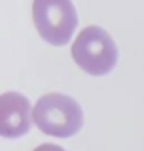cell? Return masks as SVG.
<instances>
[{
    "instance_id": "6da1fadb",
    "label": "cell",
    "mask_w": 144,
    "mask_h": 151,
    "mask_svg": "<svg viewBox=\"0 0 144 151\" xmlns=\"http://www.w3.org/2000/svg\"><path fill=\"white\" fill-rule=\"evenodd\" d=\"M32 121L39 129L54 137L75 136L83 126V110L75 99L63 93H48L36 102Z\"/></svg>"
},
{
    "instance_id": "7a4b0ae2",
    "label": "cell",
    "mask_w": 144,
    "mask_h": 151,
    "mask_svg": "<svg viewBox=\"0 0 144 151\" xmlns=\"http://www.w3.org/2000/svg\"><path fill=\"white\" fill-rule=\"evenodd\" d=\"M75 63L90 75H107L115 68L119 51L112 36L98 26H88L71 46Z\"/></svg>"
},
{
    "instance_id": "3957f363",
    "label": "cell",
    "mask_w": 144,
    "mask_h": 151,
    "mask_svg": "<svg viewBox=\"0 0 144 151\" xmlns=\"http://www.w3.org/2000/svg\"><path fill=\"white\" fill-rule=\"evenodd\" d=\"M32 19L39 36L53 46H64L78 26L71 0H34Z\"/></svg>"
},
{
    "instance_id": "277c9868",
    "label": "cell",
    "mask_w": 144,
    "mask_h": 151,
    "mask_svg": "<svg viewBox=\"0 0 144 151\" xmlns=\"http://www.w3.org/2000/svg\"><path fill=\"white\" fill-rule=\"evenodd\" d=\"M31 104L17 92H7L0 97V134L4 137H21L31 124Z\"/></svg>"
},
{
    "instance_id": "5b68a950",
    "label": "cell",
    "mask_w": 144,
    "mask_h": 151,
    "mask_svg": "<svg viewBox=\"0 0 144 151\" xmlns=\"http://www.w3.org/2000/svg\"><path fill=\"white\" fill-rule=\"evenodd\" d=\"M34 151H64L61 146H58V144H53V143H44L41 146H37Z\"/></svg>"
}]
</instances>
